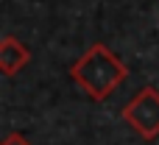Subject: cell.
I'll return each instance as SVG.
<instances>
[{
	"label": "cell",
	"mask_w": 159,
	"mask_h": 145,
	"mask_svg": "<svg viewBox=\"0 0 159 145\" xmlns=\"http://www.w3.org/2000/svg\"><path fill=\"white\" fill-rule=\"evenodd\" d=\"M70 75L92 101H106L129 78V67L112 48L95 42L75 59V64L70 67Z\"/></svg>",
	"instance_id": "6da1fadb"
},
{
	"label": "cell",
	"mask_w": 159,
	"mask_h": 145,
	"mask_svg": "<svg viewBox=\"0 0 159 145\" xmlns=\"http://www.w3.org/2000/svg\"><path fill=\"white\" fill-rule=\"evenodd\" d=\"M123 120L143 140H157L159 137V92L154 87H143L123 106Z\"/></svg>",
	"instance_id": "7a4b0ae2"
},
{
	"label": "cell",
	"mask_w": 159,
	"mask_h": 145,
	"mask_svg": "<svg viewBox=\"0 0 159 145\" xmlns=\"http://www.w3.org/2000/svg\"><path fill=\"white\" fill-rule=\"evenodd\" d=\"M31 61V50L17 39V36H3L0 42V70L3 75H17L25 64Z\"/></svg>",
	"instance_id": "3957f363"
},
{
	"label": "cell",
	"mask_w": 159,
	"mask_h": 145,
	"mask_svg": "<svg viewBox=\"0 0 159 145\" xmlns=\"http://www.w3.org/2000/svg\"><path fill=\"white\" fill-rule=\"evenodd\" d=\"M0 145H34V143H31L25 134H20V131H11V134H6V140H3Z\"/></svg>",
	"instance_id": "277c9868"
}]
</instances>
